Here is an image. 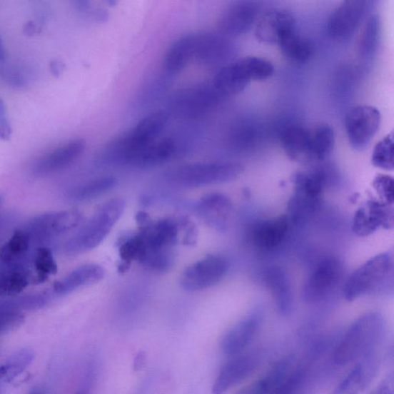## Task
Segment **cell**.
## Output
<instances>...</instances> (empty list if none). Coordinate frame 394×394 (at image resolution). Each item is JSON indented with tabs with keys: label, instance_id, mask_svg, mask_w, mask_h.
I'll return each mask as SVG.
<instances>
[{
	"label": "cell",
	"instance_id": "30bf717a",
	"mask_svg": "<svg viewBox=\"0 0 394 394\" xmlns=\"http://www.w3.org/2000/svg\"><path fill=\"white\" fill-rule=\"evenodd\" d=\"M343 267L337 258L321 260L309 275L303 288L302 297L308 303H317L337 288L342 278Z\"/></svg>",
	"mask_w": 394,
	"mask_h": 394
},
{
	"label": "cell",
	"instance_id": "ab89813d",
	"mask_svg": "<svg viewBox=\"0 0 394 394\" xmlns=\"http://www.w3.org/2000/svg\"><path fill=\"white\" fill-rule=\"evenodd\" d=\"M24 320V315L19 310L0 306V334L17 328Z\"/></svg>",
	"mask_w": 394,
	"mask_h": 394
},
{
	"label": "cell",
	"instance_id": "681fc988",
	"mask_svg": "<svg viewBox=\"0 0 394 394\" xmlns=\"http://www.w3.org/2000/svg\"><path fill=\"white\" fill-rule=\"evenodd\" d=\"M76 394H83L82 393H77Z\"/></svg>",
	"mask_w": 394,
	"mask_h": 394
},
{
	"label": "cell",
	"instance_id": "e575fe53",
	"mask_svg": "<svg viewBox=\"0 0 394 394\" xmlns=\"http://www.w3.org/2000/svg\"><path fill=\"white\" fill-rule=\"evenodd\" d=\"M28 283L29 275L21 268H14L0 273V297L21 292Z\"/></svg>",
	"mask_w": 394,
	"mask_h": 394
},
{
	"label": "cell",
	"instance_id": "d590c367",
	"mask_svg": "<svg viewBox=\"0 0 394 394\" xmlns=\"http://www.w3.org/2000/svg\"><path fill=\"white\" fill-rule=\"evenodd\" d=\"M371 161L374 166L384 171H393V134L384 136L373 148Z\"/></svg>",
	"mask_w": 394,
	"mask_h": 394
},
{
	"label": "cell",
	"instance_id": "3957f363",
	"mask_svg": "<svg viewBox=\"0 0 394 394\" xmlns=\"http://www.w3.org/2000/svg\"><path fill=\"white\" fill-rule=\"evenodd\" d=\"M126 203L121 198L104 203L80 231L65 246L69 253L77 254L91 251L100 245L121 218Z\"/></svg>",
	"mask_w": 394,
	"mask_h": 394
},
{
	"label": "cell",
	"instance_id": "5bb4252c",
	"mask_svg": "<svg viewBox=\"0 0 394 394\" xmlns=\"http://www.w3.org/2000/svg\"><path fill=\"white\" fill-rule=\"evenodd\" d=\"M83 218V214L75 210L44 214L31 221L25 231L31 241L44 240L77 228Z\"/></svg>",
	"mask_w": 394,
	"mask_h": 394
},
{
	"label": "cell",
	"instance_id": "4dcf8cb0",
	"mask_svg": "<svg viewBox=\"0 0 394 394\" xmlns=\"http://www.w3.org/2000/svg\"><path fill=\"white\" fill-rule=\"evenodd\" d=\"M35 357L36 353L31 348L16 351L0 366V378L6 382L13 381L31 365Z\"/></svg>",
	"mask_w": 394,
	"mask_h": 394
},
{
	"label": "cell",
	"instance_id": "1f68e13d",
	"mask_svg": "<svg viewBox=\"0 0 394 394\" xmlns=\"http://www.w3.org/2000/svg\"><path fill=\"white\" fill-rule=\"evenodd\" d=\"M312 135L315 162L326 159L335 145V133L332 126L328 124L313 126Z\"/></svg>",
	"mask_w": 394,
	"mask_h": 394
},
{
	"label": "cell",
	"instance_id": "d6a6232c",
	"mask_svg": "<svg viewBox=\"0 0 394 394\" xmlns=\"http://www.w3.org/2000/svg\"><path fill=\"white\" fill-rule=\"evenodd\" d=\"M115 177L106 176L79 186L73 193L74 198L80 201H91L113 188Z\"/></svg>",
	"mask_w": 394,
	"mask_h": 394
},
{
	"label": "cell",
	"instance_id": "8992f818",
	"mask_svg": "<svg viewBox=\"0 0 394 394\" xmlns=\"http://www.w3.org/2000/svg\"><path fill=\"white\" fill-rule=\"evenodd\" d=\"M393 271V258L389 253L375 256L354 272L344 286L343 298L348 301L375 291Z\"/></svg>",
	"mask_w": 394,
	"mask_h": 394
},
{
	"label": "cell",
	"instance_id": "7c38bea8",
	"mask_svg": "<svg viewBox=\"0 0 394 394\" xmlns=\"http://www.w3.org/2000/svg\"><path fill=\"white\" fill-rule=\"evenodd\" d=\"M372 2L367 0H348L334 9L328 19V31L333 39L345 41L358 29Z\"/></svg>",
	"mask_w": 394,
	"mask_h": 394
},
{
	"label": "cell",
	"instance_id": "7402d4cb",
	"mask_svg": "<svg viewBox=\"0 0 394 394\" xmlns=\"http://www.w3.org/2000/svg\"><path fill=\"white\" fill-rule=\"evenodd\" d=\"M378 364L376 352L362 358L332 394H361L375 377Z\"/></svg>",
	"mask_w": 394,
	"mask_h": 394
},
{
	"label": "cell",
	"instance_id": "8fae6325",
	"mask_svg": "<svg viewBox=\"0 0 394 394\" xmlns=\"http://www.w3.org/2000/svg\"><path fill=\"white\" fill-rule=\"evenodd\" d=\"M229 267V261L223 256H208L183 271L181 284L184 290L190 292L209 288L225 277Z\"/></svg>",
	"mask_w": 394,
	"mask_h": 394
},
{
	"label": "cell",
	"instance_id": "7a4b0ae2",
	"mask_svg": "<svg viewBox=\"0 0 394 394\" xmlns=\"http://www.w3.org/2000/svg\"><path fill=\"white\" fill-rule=\"evenodd\" d=\"M385 333V320L377 312L363 315L345 333L335 349L332 360L335 365L347 366L375 353Z\"/></svg>",
	"mask_w": 394,
	"mask_h": 394
},
{
	"label": "cell",
	"instance_id": "52a82bcc",
	"mask_svg": "<svg viewBox=\"0 0 394 394\" xmlns=\"http://www.w3.org/2000/svg\"><path fill=\"white\" fill-rule=\"evenodd\" d=\"M211 84H200L183 89L171 98L172 113L186 119H195L212 111L223 100Z\"/></svg>",
	"mask_w": 394,
	"mask_h": 394
},
{
	"label": "cell",
	"instance_id": "ffe728a7",
	"mask_svg": "<svg viewBox=\"0 0 394 394\" xmlns=\"http://www.w3.org/2000/svg\"><path fill=\"white\" fill-rule=\"evenodd\" d=\"M295 29L293 15L285 9H273L258 18L255 36L262 43L278 44L281 39Z\"/></svg>",
	"mask_w": 394,
	"mask_h": 394
},
{
	"label": "cell",
	"instance_id": "9a60e30c",
	"mask_svg": "<svg viewBox=\"0 0 394 394\" xmlns=\"http://www.w3.org/2000/svg\"><path fill=\"white\" fill-rule=\"evenodd\" d=\"M261 362L258 353L238 355L225 363L216 377L213 388V394H223L239 385L257 370Z\"/></svg>",
	"mask_w": 394,
	"mask_h": 394
},
{
	"label": "cell",
	"instance_id": "f6af8a7d",
	"mask_svg": "<svg viewBox=\"0 0 394 394\" xmlns=\"http://www.w3.org/2000/svg\"><path fill=\"white\" fill-rule=\"evenodd\" d=\"M64 64L57 60L51 61V64H49V70H51V74L55 77L61 75L64 70Z\"/></svg>",
	"mask_w": 394,
	"mask_h": 394
},
{
	"label": "cell",
	"instance_id": "603a6c76",
	"mask_svg": "<svg viewBox=\"0 0 394 394\" xmlns=\"http://www.w3.org/2000/svg\"><path fill=\"white\" fill-rule=\"evenodd\" d=\"M251 82L250 76L240 59L220 69L212 84L224 98L241 93Z\"/></svg>",
	"mask_w": 394,
	"mask_h": 394
},
{
	"label": "cell",
	"instance_id": "5b68a950",
	"mask_svg": "<svg viewBox=\"0 0 394 394\" xmlns=\"http://www.w3.org/2000/svg\"><path fill=\"white\" fill-rule=\"evenodd\" d=\"M328 181V174L320 170L299 173L293 176L294 193L289 203V213L293 221L307 219L317 208Z\"/></svg>",
	"mask_w": 394,
	"mask_h": 394
},
{
	"label": "cell",
	"instance_id": "ee69618b",
	"mask_svg": "<svg viewBox=\"0 0 394 394\" xmlns=\"http://www.w3.org/2000/svg\"><path fill=\"white\" fill-rule=\"evenodd\" d=\"M394 393V373L391 372L384 378L379 385L371 390L368 394H393Z\"/></svg>",
	"mask_w": 394,
	"mask_h": 394
},
{
	"label": "cell",
	"instance_id": "74e56055",
	"mask_svg": "<svg viewBox=\"0 0 394 394\" xmlns=\"http://www.w3.org/2000/svg\"><path fill=\"white\" fill-rule=\"evenodd\" d=\"M251 81L268 80L274 74L273 64L266 59L258 56H248L241 59Z\"/></svg>",
	"mask_w": 394,
	"mask_h": 394
},
{
	"label": "cell",
	"instance_id": "e0dca14e",
	"mask_svg": "<svg viewBox=\"0 0 394 394\" xmlns=\"http://www.w3.org/2000/svg\"><path fill=\"white\" fill-rule=\"evenodd\" d=\"M263 318V311L254 310L224 335L221 341V350L226 356L235 357L248 348L261 327Z\"/></svg>",
	"mask_w": 394,
	"mask_h": 394
},
{
	"label": "cell",
	"instance_id": "f35d334b",
	"mask_svg": "<svg viewBox=\"0 0 394 394\" xmlns=\"http://www.w3.org/2000/svg\"><path fill=\"white\" fill-rule=\"evenodd\" d=\"M305 373L297 369L288 373V375L276 388L271 394H296L298 392L305 380Z\"/></svg>",
	"mask_w": 394,
	"mask_h": 394
},
{
	"label": "cell",
	"instance_id": "484cf974",
	"mask_svg": "<svg viewBox=\"0 0 394 394\" xmlns=\"http://www.w3.org/2000/svg\"><path fill=\"white\" fill-rule=\"evenodd\" d=\"M178 152V145L171 137L158 138L137 154L132 166L151 168L171 161Z\"/></svg>",
	"mask_w": 394,
	"mask_h": 394
},
{
	"label": "cell",
	"instance_id": "4316f807",
	"mask_svg": "<svg viewBox=\"0 0 394 394\" xmlns=\"http://www.w3.org/2000/svg\"><path fill=\"white\" fill-rule=\"evenodd\" d=\"M105 275L104 269L100 265L88 263L81 266L69 273L63 280L54 286V293L58 295L70 293L85 286L101 281Z\"/></svg>",
	"mask_w": 394,
	"mask_h": 394
},
{
	"label": "cell",
	"instance_id": "7bdbcfd3",
	"mask_svg": "<svg viewBox=\"0 0 394 394\" xmlns=\"http://www.w3.org/2000/svg\"><path fill=\"white\" fill-rule=\"evenodd\" d=\"M13 128L9 121L7 107L3 98L0 97V139L7 141L11 139Z\"/></svg>",
	"mask_w": 394,
	"mask_h": 394
},
{
	"label": "cell",
	"instance_id": "2e32d148",
	"mask_svg": "<svg viewBox=\"0 0 394 394\" xmlns=\"http://www.w3.org/2000/svg\"><path fill=\"white\" fill-rule=\"evenodd\" d=\"M261 4L257 1H236L226 7L219 19L221 32L238 36L248 32L257 23Z\"/></svg>",
	"mask_w": 394,
	"mask_h": 394
},
{
	"label": "cell",
	"instance_id": "7dc6e473",
	"mask_svg": "<svg viewBox=\"0 0 394 394\" xmlns=\"http://www.w3.org/2000/svg\"><path fill=\"white\" fill-rule=\"evenodd\" d=\"M7 54L1 36H0V64H6Z\"/></svg>",
	"mask_w": 394,
	"mask_h": 394
},
{
	"label": "cell",
	"instance_id": "44dd1931",
	"mask_svg": "<svg viewBox=\"0 0 394 394\" xmlns=\"http://www.w3.org/2000/svg\"><path fill=\"white\" fill-rule=\"evenodd\" d=\"M283 150L296 162H315L312 128L294 124L288 126L281 135Z\"/></svg>",
	"mask_w": 394,
	"mask_h": 394
},
{
	"label": "cell",
	"instance_id": "cb8c5ba5",
	"mask_svg": "<svg viewBox=\"0 0 394 394\" xmlns=\"http://www.w3.org/2000/svg\"><path fill=\"white\" fill-rule=\"evenodd\" d=\"M289 228L290 218L287 216L263 221L253 231V243L261 250L274 249L283 243Z\"/></svg>",
	"mask_w": 394,
	"mask_h": 394
},
{
	"label": "cell",
	"instance_id": "d4e9b609",
	"mask_svg": "<svg viewBox=\"0 0 394 394\" xmlns=\"http://www.w3.org/2000/svg\"><path fill=\"white\" fill-rule=\"evenodd\" d=\"M264 281L279 313L282 316H288L293 310V296L288 274L282 268H271L266 272Z\"/></svg>",
	"mask_w": 394,
	"mask_h": 394
},
{
	"label": "cell",
	"instance_id": "bcb514c9",
	"mask_svg": "<svg viewBox=\"0 0 394 394\" xmlns=\"http://www.w3.org/2000/svg\"><path fill=\"white\" fill-rule=\"evenodd\" d=\"M24 31L28 36L34 35L37 32L36 24L32 21L28 22L25 26Z\"/></svg>",
	"mask_w": 394,
	"mask_h": 394
},
{
	"label": "cell",
	"instance_id": "f546056e",
	"mask_svg": "<svg viewBox=\"0 0 394 394\" xmlns=\"http://www.w3.org/2000/svg\"><path fill=\"white\" fill-rule=\"evenodd\" d=\"M380 36V21L377 14L371 15L360 34L358 51L363 61L370 62L376 55Z\"/></svg>",
	"mask_w": 394,
	"mask_h": 394
},
{
	"label": "cell",
	"instance_id": "f1b7e54d",
	"mask_svg": "<svg viewBox=\"0 0 394 394\" xmlns=\"http://www.w3.org/2000/svg\"><path fill=\"white\" fill-rule=\"evenodd\" d=\"M283 55L291 62H308L313 53V46L309 39L299 34L293 29L285 35L278 44Z\"/></svg>",
	"mask_w": 394,
	"mask_h": 394
},
{
	"label": "cell",
	"instance_id": "4fadbf2b",
	"mask_svg": "<svg viewBox=\"0 0 394 394\" xmlns=\"http://www.w3.org/2000/svg\"><path fill=\"white\" fill-rule=\"evenodd\" d=\"M392 205L370 199L354 215L352 230L360 236H367L380 228L392 229L393 226Z\"/></svg>",
	"mask_w": 394,
	"mask_h": 394
},
{
	"label": "cell",
	"instance_id": "c3c4849f",
	"mask_svg": "<svg viewBox=\"0 0 394 394\" xmlns=\"http://www.w3.org/2000/svg\"><path fill=\"white\" fill-rule=\"evenodd\" d=\"M31 394H43V393H41V392H37V391H36V392H33V393H31Z\"/></svg>",
	"mask_w": 394,
	"mask_h": 394
},
{
	"label": "cell",
	"instance_id": "836d02e7",
	"mask_svg": "<svg viewBox=\"0 0 394 394\" xmlns=\"http://www.w3.org/2000/svg\"><path fill=\"white\" fill-rule=\"evenodd\" d=\"M31 242V238L25 231H16L0 250V258L5 263L14 262L21 258L28 251Z\"/></svg>",
	"mask_w": 394,
	"mask_h": 394
},
{
	"label": "cell",
	"instance_id": "60d3db41",
	"mask_svg": "<svg viewBox=\"0 0 394 394\" xmlns=\"http://www.w3.org/2000/svg\"><path fill=\"white\" fill-rule=\"evenodd\" d=\"M373 187L380 197V201L392 205L393 202V181L388 175L380 174L373 181Z\"/></svg>",
	"mask_w": 394,
	"mask_h": 394
},
{
	"label": "cell",
	"instance_id": "9c48e42d",
	"mask_svg": "<svg viewBox=\"0 0 394 394\" xmlns=\"http://www.w3.org/2000/svg\"><path fill=\"white\" fill-rule=\"evenodd\" d=\"M380 122L381 115L376 107L368 105L353 107L345 118V129L353 149L366 150L378 132Z\"/></svg>",
	"mask_w": 394,
	"mask_h": 394
},
{
	"label": "cell",
	"instance_id": "8d00e7d4",
	"mask_svg": "<svg viewBox=\"0 0 394 394\" xmlns=\"http://www.w3.org/2000/svg\"><path fill=\"white\" fill-rule=\"evenodd\" d=\"M34 264L36 271V278L34 281L36 283L44 282L49 276L57 272V264L51 250L44 246L36 250Z\"/></svg>",
	"mask_w": 394,
	"mask_h": 394
},
{
	"label": "cell",
	"instance_id": "d6986e66",
	"mask_svg": "<svg viewBox=\"0 0 394 394\" xmlns=\"http://www.w3.org/2000/svg\"><path fill=\"white\" fill-rule=\"evenodd\" d=\"M196 211L199 218L212 229H228L233 212V204L228 196L220 193L204 196L197 203Z\"/></svg>",
	"mask_w": 394,
	"mask_h": 394
},
{
	"label": "cell",
	"instance_id": "ac0fdd59",
	"mask_svg": "<svg viewBox=\"0 0 394 394\" xmlns=\"http://www.w3.org/2000/svg\"><path fill=\"white\" fill-rule=\"evenodd\" d=\"M86 142L74 139L56 148L41 157L32 165L31 171L37 176H47L66 168L84 152Z\"/></svg>",
	"mask_w": 394,
	"mask_h": 394
},
{
	"label": "cell",
	"instance_id": "277c9868",
	"mask_svg": "<svg viewBox=\"0 0 394 394\" xmlns=\"http://www.w3.org/2000/svg\"><path fill=\"white\" fill-rule=\"evenodd\" d=\"M242 166L232 162H202L181 165L166 172L167 181L183 187H202L238 178Z\"/></svg>",
	"mask_w": 394,
	"mask_h": 394
},
{
	"label": "cell",
	"instance_id": "ba28073f",
	"mask_svg": "<svg viewBox=\"0 0 394 394\" xmlns=\"http://www.w3.org/2000/svg\"><path fill=\"white\" fill-rule=\"evenodd\" d=\"M238 52L230 36L221 32L194 34L193 61L206 68H223L233 62Z\"/></svg>",
	"mask_w": 394,
	"mask_h": 394
},
{
	"label": "cell",
	"instance_id": "83f0119b",
	"mask_svg": "<svg viewBox=\"0 0 394 394\" xmlns=\"http://www.w3.org/2000/svg\"><path fill=\"white\" fill-rule=\"evenodd\" d=\"M194 34L177 39L165 54L163 68L171 75L179 74L193 61Z\"/></svg>",
	"mask_w": 394,
	"mask_h": 394
},
{
	"label": "cell",
	"instance_id": "6da1fadb",
	"mask_svg": "<svg viewBox=\"0 0 394 394\" xmlns=\"http://www.w3.org/2000/svg\"><path fill=\"white\" fill-rule=\"evenodd\" d=\"M169 114L164 111L147 115L133 129L107 144L98 156L102 164L132 166L143 148L160 138L168 123Z\"/></svg>",
	"mask_w": 394,
	"mask_h": 394
},
{
	"label": "cell",
	"instance_id": "b9f144b4",
	"mask_svg": "<svg viewBox=\"0 0 394 394\" xmlns=\"http://www.w3.org/2000/svg\"><path fill=\"white\" fill-rule=\"evenodd\" d=\"M0 76L7 84L14 87L21 88L27 84L26 79L21 71L6 64H0Z\"/></svg>",
	"mask_w": 394,
	"mask_h": 394
}]
</instances>
